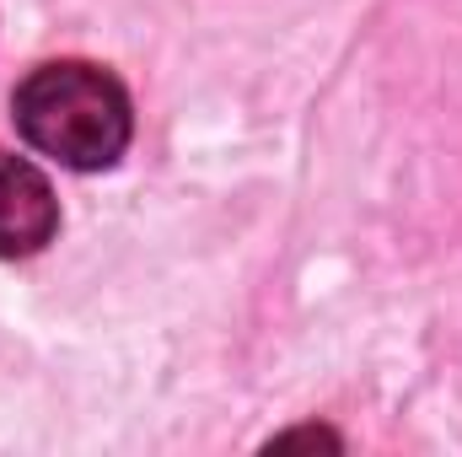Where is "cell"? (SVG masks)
<instances>
[{"label": "cell", "mask_w": 462, "mask_h": 457, "mask_svg": "<svg viewBox=\"0 0 462 457\" xmlns=\"http://www.w3.org/2000/svg\"><path fill=\"white\" fill-rule=\"evenodd\" d=\"M11 124L38 156L70 173H103L129 151L134 108L114 70L87 60H49L11 92Z\"/></svg>", "instance_id": "6da1fadb"}, {"label": "cell", "mask_w": 462, "mask_h": 457, "mask_svg": "<svg viewBox=\"0 0 462 457\" xmlns=\"http://www.w3.org/2000/svg\"><path fill=\"white\" fill-rule=\"evenodd\" d=\"M60 231L54 183L27 162L0 151V258H32Z\"/></svg>", "instance_id": "7a4b0ae2"}]
</instances>
